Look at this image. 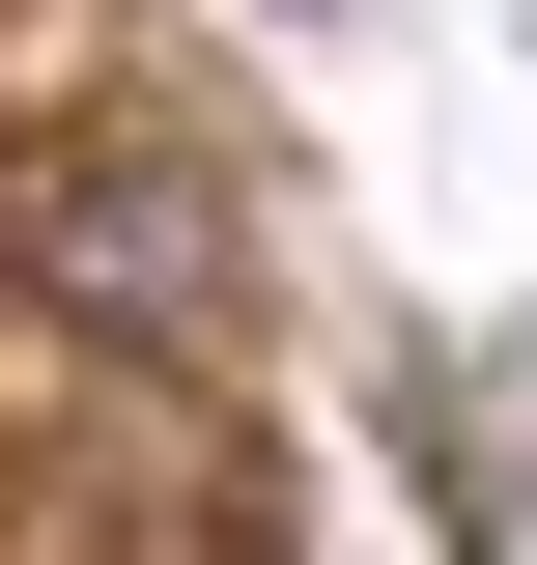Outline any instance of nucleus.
<instances>
[{
	"mask_svg": "<svg viewBox=\"0 0 537 565\" xmlns=\"http://www.w3.org/2000/svg\"><path fill=\"white\" fill-rule=\"evenodd\" d=\"M0 255H29V311H85V340H227V311H255L227 141H170V114L29 141V170H0Z\"/></svg>",
	"mask_w": 537,
	"mask_h": 565,
	"instance_id": "1",
	"label": "nucleus"
}]
</instances>
